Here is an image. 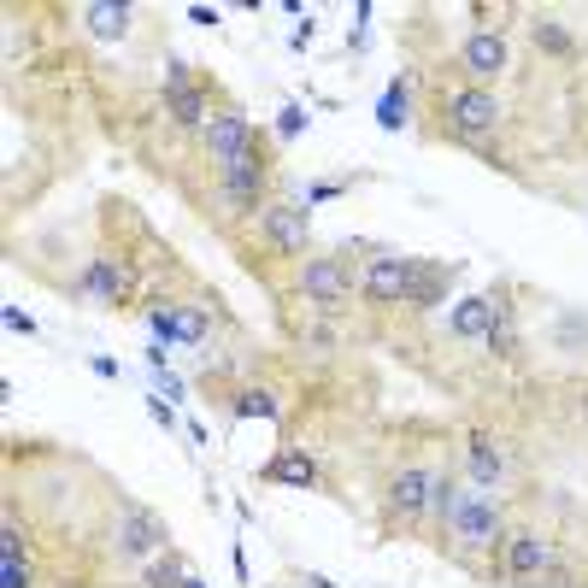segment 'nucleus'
<instances>
[{
    "label": "nucleus",
    "mask_w": 588,
    "mask_h": 588,
    "mask_svg": "<svg viewBox=\"0 0 588 588\" xmlns=\"http://www.w3.org/2000/svg\"><path fill=\"white\" fill-rule=\"evenodd\" d=\"M460 65H465V78L488 89L506 71V35L501 30H477V35H465V48H460Z\"/></svg>",
    "instance_id": "6e6552de"
},
{
    "label": "nucleus",
    "mask_w": 588,
    "mask_h": 588,
    "mask_svg": "<svg viewBox=\"0 0 588 588\" xmlns=\"http://www.w3.org/2000/svg\"><path fill=\"white\" fill-rule=\"evenodd\" d=\"M259 236L271 241L277 254H307V241H312V218H307V206H259Z\"/></svg>",
    "instance_id": "20e7f679"
},
{
    "label": "nucleus",
    "mask_w": 588,
    "mask_h": 588,
    "mask_svg": "<svg viewBox=\"0 0 588 588\" xmlns=\"http://www.w3.org/2000/svg\"><path fill=\"white\" fill-rule=\"evenodd\" d=\"M218 177H224V195H230L236 206H259L265 183H271V159H265V154H259V142H254L248 154L230 159V165L218 171Z\"/></svg>",
    "instance_id": "0eeeda50"
},
{
    "label": "nucleus",
    "mask_w": 588,
    "mask_h": 588,
    "mask_svg": "<svg viewBox=\"0 0 588 588\" xmlns=\"http://www.w3.org/2000/svg\"><path fill=\"white\" fill-rule=\"evenodd\" d=\"M230 412H236V419H277V394L271 389H236Z\"/></svg>",
    "instance_id": "6ab92c4d"
},
{
    "label": "nucleus",
    "mask_w": 588,
    "mask_h": 588,
    "mask_svg": "<svg viewBox=\"0 0 588 588\" xmlns=\"http://www.w3.org/2000/svg\"><path fill=\"white\" fill-rule=\"evenodd\" d=\"M442 282H447V271H442V265H419V282H412V300H406V307H435Z\"/></svg>",
    "instance_id": "412c9836"
},
{
    "label": "nucleus",
    "mask_w": 588,
    "mask_h": 588,
    "mask_svg": "<svg viewBox=\"0 0 588 588\" xmlns=\"http://www.w3.org/2000/svg\"><path fill=\"white\" fill-rule=\"evenodd\" d=\"M83 24L101 35V42H118V35L130 30V7H106V0H94V7H83Z\"/></svg>",
    "instance_id": "a211bd4d"
},
{
    "label": "nucleus",
    "mask_w": 588,
    "mask_h": 588,
    "mask_svg": "<svg viewBox=\"0 0 588 588\" xmlns=\"http://www.w3.org/2000/svg\"><path fill=\"white\" fill-rule=\"evenodd\" d=\"M183 582H188V577H183V565L171 559V554H165L159 565H147V588H183Z\"/></svg>",
    "instance_id": "5701e85b"
},
{
    "label": "nucleus",
    "mask_w": 588,
    "mask_h": 588,
    "mask_svg": "<svg viewBox=\"0 0 588 588\" xmlns=\"http://www.w3.org/2000/svg\"><path fill=\"white\" fill-rule=\"evenodd\" d=\"M300 130H307V106H282V112H277V136L295 142Z\"/></svg>",
    "instance_id": "b1692460"
},
{
    "label": "nucleus",
    "mask_w": 588,
    "mask_h": 588,
    "mask_svg": "<svg viewBox=\"0 0 588 588\" xmlns=\"http://www.w3.org/2000/svg\"><path fill=\"white\" fill-rule=\"evenodd\" d=\"M165 106H171V118H177L183 130H206V118H213V112H206V94L188 83V65H171L165 71Z\"/></svg>",
    "instance_id": "f8f14e48"
},
{
    "label": "nucleus",
    "mask_w": 588,
    "mask_h": 588,
    "mask_svg": "<svg viewBox=\"0 0 588 588\" xmlns=\"http://www.w3.org/2000/svg\"><path fill=\"white\" fill-rule=\"evenodd\" d=\"M376 124H383V130H401V124H406V89H401V83L383 94V106H376Z\"/></svg>",
    "instance_id": "4be33fe9"
},
{
    "label": "nucleus",
    "mask_w": 588,
    "mask_h": 588,
    "mask_svg": "<svg viewBox=\"0 0 588 588\" xmlns=\"http://www.w3.org/2000/svg\"><path fill=\"white\" fill-rule=\"evenodd\" d=\"M147 324H154L159 341H200V336H206V312H200V307H177V312L159 307Z\"/></svg>",
    "instance_id": "2eb2a0df"
},
{
    "label": "nucleus",
    "mask_w": 588,
    "mask_h": 588,
    "mask_svg": "<svg viewBox=\"0 0 588 588\" xmlns=\"http://www.w3.org/2000/svg\"><path fill=\"white\" fill-rule=\"evenodd\" d=\"M265 477H271V483H289V488H312V483H318V465H312L307 447H282L277 460L265 465Z\"/></svg>",
    "instance_id": "dca6fc26"
},
{
    "label": "nucleus",
    "mask_w": 588,
    "mask_h": 588,
    "mask_svg": "<svg viewBox=\"0 0 588 588\" xmlns=\"http://www.w3.org/2000/svg\"><path fill=\"white\" fill-rule=\"evenodd\" d=\"M130 265L124 259H89V295L94 300H106V307H118V300L130 295Z\"/></svg>",
    "instance_id": "4468645a"
},
{
    "label": "nucleus",
    "mask_w": 588,
    "mask_h": 588,
    "mask_svg": "<svg viewBox=\"0 0 588 588\" xmlns=\"http://www.w3.org/2000/svg\"><path fill=\"white\" fill-rule=\"evenodd\" d=\"M0 588H30V565L24 559H0Z\"/></svg>",
    "instance_id": "393cba45"
},
{
    "label": "nucleus",
    "mask_w": 588,
    "mask_h": 588,
    "mask_svg": "<svg viewBox=\"0 0 588 588\" xmlns=\"http://www.w3.org/2000/svg\"><path fill=\"white\" fill-rule=\"evenodd\" d=\"M419 265H424V259L376 254V259L365 265V277H359V289H365L376 307H406V300H412V282H419Z\"/></svg>",
    "instance_id": "7ed1b4c3"
},
{
    "label": "nucleus",
    "mask_w": 588,
    "mask_h": 588,
    "mask_svg": "<svg viewBox=\"0 0 588 588\" xmlns=\"http://www.w3.org/2000/svg\"><path fill=\"white\" fill-rule=\"evenodd\" d=\"M188 24H200V30H213V24H218V12H213V7H188Z\"/></svg>",
    "instance_id": "cd10ccee"
},
{
    "label": "nucleus",
    "mask_w": 588,
    "mask_h": 588,
    "mask_svg": "<svg viewBox=\"0 0 588 588\" xmlns=\"http://www.w3.org/2000/svg\"><path fill=\"white\" fill-rule=\"evenodd\" d=\"M536 42H547L554 53H565V48H571V35H565V30L554 24V18H541V24H536Z\"/></svg>",
    "instance_id": "a878e982"
},
{
    "label": "nucleus",
    "mask_w": 588,
    "mask_h": 588,
    "mask_svg": "<svg viewBox=\"0 0 588 588\" xmlns=\"http://www.w3.org/2000/svg\"><path fill=\"white\" fill-rule=\"evenodd\" d=\"M430 488H435V477L424 465H406V471H394L389 477V512L401 524H412V518H424L430 512Z\"/></svg>",
    "instance_id": "1a4fd4ad"
},
{
    "label": "nucleus",
    "mask_w": 588,
    "mask_h": 588,
    "mask_svg": "<svg viewBox=\"0 0 588 588\" xmlns=\"http://www.w3.org/2000/svg\"><path fill=\"white\" fill-rule=\"evenodd\" d=\"M0 318H7V330H24V336H35V324H30V318H24V312H18V307H7V312H0Z\"/></svg>",
    "instance_id": "bb28decb"
},
{
    "label": "nucleus",
    "mask_w": 588,
    "mask_h": 588,
    "mask_svg": "<svg viewBox=\"0 0 588 588\" xmlns=\"http://www.w3.org/2000/svg\"><path fill=\"white\" fill-rule=\"evenodd\" d=\"M495 318H501V300H495V295H471V300H460V307H453L447 330L465 336V341H477V336L495 330Z\"/></svg>",
    "instance_id": "ddd939ff"
},
{
    "label": "nucleus",
    "mask_w": 588,
    "mask_h": 588,
    "mask_svg": "<svg viewBox=\"0 0 588 588\" xmlns=\"http://www.w3.org/2000/svg\"><path fill=\"white\" fill-rule=\"evenodd\" d=\"M248 147H254V130H248V118H241L236 106H218L213 118H206V154H213L218 171L230 159H241Z\"/></svg>",
    "instance_id": "423d86ee"
},
{
    "label": "nucleus",
    "mask_w": 588,
    "mask_h": 588,
    "mask_svg": "<svg viewBox=\"0 0 588 588\" xmlns=\"http://www.w3.org/2000/svg\"><path fill=\"white\" fill-rule=\"evenodd\" d=\"M465 465H471V477H477L483 488H495L501 483V471H506V460H501V447H495V435H471L465 442Z\"/></svg>",
    "instance_id": "f3484780"
},
{
    "label": "nucleus",
    "mask_w": 588,
    "mask_h": 588,
    "mask_svg": "<svg viewBox=\"0 0 588 588\" xmlns=\"http://www.w3.org/2000/svg\"><path fill=\"white\" fill-rule=\"evenodd\" d=\"M453 512H460V483H453V477H435V488H430V518L447 529Z\"/></svg>",
    "instance_id": "aec40b11"
},
{
    "label": "nucleus",
    "mask_w": 588,
    "mask_h": 588,
    "mask_svg": "<svg viewBox=\"0 0 588 588\" xmlns=\"http://www.w3.org/2000/svg\"><path fill=\"white\" fill-rule=\"evenodd\" d=\"M501 559H506V577L529 582V577H541L547 565H554V547H547L536 529H518V536H506V541H501Z\"/></svg>",
    "instance_id": "9b49d317"
},
{
    "label": "nucleus",
    "mask_w": 588,
    "mask_h": 588,
    "mask_svg": "<svg viewBox=\"0 0 588 588\" xmlns=\"http://www.w3.org/2000/svg\"><path fill=\"white\" fill-rule=\"evenodd\" d=\"M300 289H307L318 307H341L353 295V271L341 259H307L300 265Z\"/></svg>",
    "instance_id": "9d476101"
},
{
    "label": "nucleus",
    "mask_w": 588,
    "mask_h": 588,
    "mask_svg": "<svg viewBox=\"0 0 588 588\" xmlns=\"http://www.w3.org/2000/svg\"><path fill=\"white\" fill-rule=\"evenodd\" d=\"M447 541L460 547V554H488L495 541H506L501 506L488 495H460V512H453V524H447Z\"/></svg>",
    "instance_id": "f257e3e1"
},
{
    "label": "nucleus",
    "mask_w": 588,
    "mask_h": 588,
    "mask_svg": "<svg viewBox=\"0 0 588 588\" xmlns=\"http://www.w3.org/2000/svg\"><path fill=\"white\" fill-rule=\"evenodd\" d=\"M442 112H447V130H453V136L483 142V136H495V124H501V94L465 83V89H453L447 101H442Z\"/></svg>",
    "instance_id": "f03ea898"
},
{
    "label": "nucleus",
    "mask_w": 588,
    "mask_h": 588,
    "mask_svg": "<svg viewBox=\"0 0 588 588\" xmlns=\"http://www.w3.org/2000/svg\"><path fill=\"white\" fill-rule=\"evenodd\" d=\"M165 541H171V529H165L159 512L124 506V518H118V554H124V559H147V554H159Z\"/></svg>",
    "instance_id": "39448f33"
},
{
    "label": "nucleus",
    "mask_w": 588,
    "mask_h": 588,
    "mask_svg": "<svg viewBox=\"0 0 588 588\" xmlns=\"http://www.w3.org/2000/svg\"><path fill=\"white\" fill-rule=\"evenodd\" d=\"M183 588H206V582H200V577H188V582H183Z\"/></svg>",
    "instance_id": "c85d7f7f"
}]
</instances>
